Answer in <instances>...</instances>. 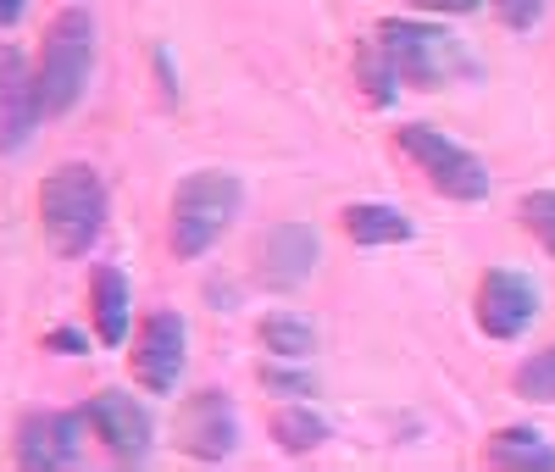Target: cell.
Returning a JSON list of instances; mask_svg holds the SVG:
<instances>
[{"mask_svg":"<svg viewBox=\"0 0 555 472\" xmlns=\"http://www.w3.org/2000/svg\"><path fill=\"white\" fill-rule=\"evenodd\" d=\"M317 267V233L306 222H278L256 240V283L261 290H300Z\"/></svg>","mask_w":555,"mask_h":472,"instance_id":"11","label":"cell"},{"mask_svg":"<svg viewBox=\"0 0 555 472\" xmlns=\"http://www.w3.org/2000/svg\"><path fill=\"white\" fill-rule=\"evenodd\" d=\"M378 51L389 56L395 78L411 89H444L455 78H473V56L461 44V34L423 17H389L378 28Z\"/></svg>","mask_w":555,"mask_h":472,"instance_id":"3","label":"cell"},{"mask_svg":"<svg viewBox=\"0 0 555 472\" xmlns=\"http://www.w3.org/2000/svg\"><path fill=\"white\" fill-rule=\"evenodd\" d=\"M78 429L73 411H23L17 417V467L28 472H62L78 461Z\"/></svg>","mask_w":555,"mask_h":472,"instance_id":"12","label":"cell"},{"mask_svg":"<svg viewBox=\"0 0 555 472\" xmlns=\"http://www.w3.org/2000/svg\"><path fill=\"white\" fill-rule=\"evenodd\" d=\"M39 78L17 44H0V156H17L39 128Z\"/></svg>","mask_w":555,"mask_h":472,"instance_id":"8","label":"cell"},{"mask_svg":"<svg viewBox=\"0 0 555 472\" xmlns=\"http://www.w3.org/2000/svg\"><path fill=\"white\" fill-rule=\"evenodd\" d=\"M183 350H190V328H183V317H178V311H151L145 322H139L133 356H128L139 390L172 395L178 378H183Z\"/></svg>","mask_w":555,"mask_h":472,"instance_id":"7","label":"cell"},{"mask_svg":"<svg viewBox=\"0 0 555 472\" xmlns=\"http://www.w3.org/2000/svg\"><path fill=\"white\" fill-rule=\"evenodd\" d=\"M483 467H500V472H555V445L517 422V429H500L489 445H483Z\"/></svg>","mask_w":555,"mask_h":472,"instance_id":"14","label":"cell"},{"mask_svg":"<svg viewBox=\"0 0 555 472\" xmlns=\"http://www.w3.org/2000/svg\"><path fill=\"white\" fill-rule=\"evenodd\" d=\"M272 439L284 445L289 456H311V450L328 445V422H322L311 406H284L272 417Z\"/></svg>","mask_w":555,"mask_h":472,"instance_id":"16","label":"cell"},{"mask_svg":"<svg viewBox=\"0 0 555 472\" xmlns=\"http://www.w3.org/2000/svg\"><path fill=\"white\" fill-rule=\"evenodd\" d=\"M356 67H361V84H366V94H373V106H384L389 94H395V67H389V56L378 51V39H366L361 44V56H356Z\"/></svg>","mask_w":555,"mask_h":472,"instance_id":"20","label":"cell"},{"mask_svg":"<svg viewBox=\"0 0 555 472\" xmlns=\"http://www.w3.org/2000/svg\"><path fill=\"white\" fill-rule=\"evenodd\" d=\"M89 73H95V17L83 7H67V12L51 17V28H44L39 67H34L44 117H67L83 101Z\"/></svg>","mask_w":555,"mask_h":472,"instance_id":"2","label":"cell"},{"mask_svg":"<svg viewBox=\"0 0 555 472\" xmlns=\"http://www.w3.org/2000/svg\"><path fill=\"white\" fill-rule=\"evenodd\" d=\"M544 12H550V0H494V17L512 28V34H528V28H539L544 23Z\"/></svg>","mask_w":555,"mask_h":472,"instance_id":"21","label":"cell"},{"mask_svg":"<svg viewBox=\"0 0 555 472\" xmlns=\"http://www.w3.org/2000/svg\"><path fill=\"white\" fill-rule=\"evenodd\" d=\"M539 317V290L533 278L512 272V267H494L478 283V328L489 340H522Z\"/></svg>","mask_w":555,"mask_h":472,"instance_id":"10","label":"cell"},{"mask_svg":"<svg viewBox=\"0 0 555 472\" xmlns=\"http://www.w3.org/2000/svg\"><path fill=\"white\" fill-rule=\"evenodd\" d=\"M339 222H345L350 240L366 245V251H378V245H405L411 233H416V222H411L400 206H389V201H356V206L339 212Z\"/></svg>","mask_w":555,"mask_h":472,"instance_id":"13","label":"cell"},{"mask_svg":"<svg viewBox=\"0 0 555 472\" xmlns=\"http://www.w3.org/2000/svg\"><path fill=\"white\" fill-rule=\"evenodd\" d=\"M106 212H112L106 183L83 162H67L39 183V222L51 233L56 256H89L95 251L101 233H106Z\"/></svg>","mask_w":555,"mask_h":472,"instance_id":"1","label":"cell"},{"mask_svg":"<svg viewBox=\"0 0 555 472\" xmlns=\"http://www.w3.org/2000/svg\"><path fill=\"white\" fill-rule=\"evenodd\" d=\"M261 384H267V390H284V395H311V378H300V372H278V367H261Z\"/></svg>","mask_w":555,"mask_h":472,"instance_id":"23","label":"cell"},{"mask_svg":"<svg viewBox=\"0 0 555 472\" xmlns=\"http://www.w3.org/2000/svg\"><path fill=\"white\" fill-rule=\"evenodd\" d=\"M517 217H522V228L533 233V240L555 256V189H533V195H522Z\"/></svg>","mask_w":555,"mask_h":472,"instance_id":"19","label":"cell"},{"mask_svg":"<svg viewBox=\"0 0 555 472\" xmlns=\"http://www.w3.org/2000/svg\"><path fill=\"white\" fill-rule=\"evenodd\" d=\"M261 345L272 350V356H284V361H306L311 350H317V328L306 322V317H289V311H272V317H261Z\"/></svg>","mask_w":555,"mask_h":472,"instance_id":"17","label":"cell"},{"mask_svg":"<svg viewBox=\"0 0 555 472\" xmlns=\"http://www.w3.org/2000/svg\"><path fill=\"white\" fill-rule=\"evenodd\" d=\"M411 7L439 12V17H467V12H478V7H483V0H411Z\"/></svg>","mask_w":555,"mask_h":472,"instance_id":"24","label":"cell"},{"mask_svg":"<svg viewBox=\"0 0 555 472\" xmlns=\"http://www.w3.org/2000/svg\"><path fill=\"white\" fill-rule=\"evenodd\" d=\"M44 350H56V356H83L89 340L78 334V328H51V334H44Z\"/></svg>","mask_w":555,"mask_h":472,"instance_id":"22","label":"cell"},{"mask_svg":"<svg viewBox=\"0 0 555 472\" xmlns=\"http://www.w3.org/2000/svg\"><path fill=\"white\" fill-rule=\"evenodd\" d=\"M23 7H28V0H0V28H12L23 17Z\"/></svg>","mask_w":555,"mask_h":472,"instance_id":"25","label":"cell"},{"mask_svg":"<svg viewBox=\"0 0 555 472\" xmlns=\"http://www.w3.org/2000/svg\"><path fill=\"white\" fill-rule=\"evenodd\" d=\"M83 422L95 429V439L106 445V456L122 461V467L151 461V450H156V417L139 406L133 395H122V390H101L95 400L83 406Z\"/></svg>","mask_w":555,"mask_h":472,"instance_id":"6","label":"cell"},{"mask_svg":"<svg viewBox=\"0 0 555 472\" xmlns=\"http://www.w3.org/2000/svg\"><path fill=\"white\" fill-rule=\"evenodd\" d=\"M517 395L522 400H539V406H555V345L539 350V356H528L517 367Z\"/></svg>","mask_w":555,"mask_h":472,"instance_id":"18","label":"cell"},{"mask_svg":"<svg viewBox=\"0 0 555 472\" xmlns=\"http://www.w3.org/2000/svg\"><path fill=\"white\" fill-rule=\"evenodd\" d=\"M395 145L411 156V167L423 173L444 201H489V167L483 156H473L467 145H455L450 133L428 128V123H400Z\"/></svg>","mask_w":555,"mask_h":472,"instance_id":"5","label":"cell"},{"mask_svg":"<svg viewBox=\"0 0 555 472\" xmlns=\"http://www.w3.org/2000/svg\"><path fill=\"white\" fill-rule=\"evenodd\" d=\"M89 311H95V334L101 345H122L128 340V317H133V290L117 267H95L89 278Z\"/></svg>","mask_w":555,"mask_h":472,"instance_id":"15","label":"cell"},{"mask_svg":"<svg viewBox=\"0 0 555 472\" xmlns=\"http://www.w3.org/2000/svg\"><path fill=\"white\" fill-rule=\"evenodd\" d=\"M240 206H245V183L234 173H222V167L190 173L172 195V256L178 261L206 256L222 233L234 228Z\"/></svg>","mask_w":555,"mask_h":472,"instance_id":"4","label":"cell"},{"mask_svg":"<svg viewBox=\"0 0 555 472\" xmlns=\"http://www.w3.org/2000/svg\"><path fill=\"white\" fill-rule=\"evenodd\" d=\"M178 445L190 450L195 461H228L240 450V411L228 395L201 390L178 406Z\"/></svg>","mask_w":555,"mask_h":472,"instance_id":"9","label":"cell"}]
</instances>
